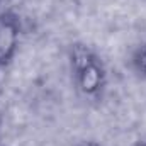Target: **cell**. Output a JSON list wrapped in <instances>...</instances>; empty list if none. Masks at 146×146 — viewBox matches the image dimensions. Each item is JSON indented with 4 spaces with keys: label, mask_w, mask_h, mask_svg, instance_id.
Returning a JSON list of instances; mask_svg holds the SVG:
<instances>
[{
    "label": "cell",
    "mask_w": 146,
    "mask_h": 146,
    "mask_svg": "<svg viewBox=\"0 0 146 146\" xmlns=\"http://www.w3.org/2000/svg\"><path fill=\"white\" fill-rule=\"evenodd\" d=\"M134 146H146V141H139L138 145H134Z\"/></svg>",
    "instance_id": "277c9868"
},
{
    "label": "cell",
    "mask_w": 146,
    "mask_h": 146,
    "mask_svg": "<svg viewBox=\"0 0 146 146\" xmlns=\"http://www.w3.org/2000/svg\"><path fill=\"white\" fill-rule=\"evenodd\" d=\"M19 19L10 12L0 14V66L14 58L19 46Z\"/></svg>",
    "instance_id": "7a4b0ae2"
},
{
    "label": "cell",
    "mask_w": 146,
    "mask_h": 146,
    "mask_svg": "<svg viewBox=\"0 0 146 146\" xmlns=\"http://www.w3.org/2000/svg\"><path fill=\"white\" fill-rule=\"evenodd\" d=\"M133 68L139 75L146 76V41L136 48V51L133 54Z\"/></svg>",
    "instance_id": "3957f363"
},
{
    "label": "cell",
    "mask_w": 146,
    "mask_h": 146,
    "mask_svg": "<svg viewBox=\"0 0 146 146\" xmlns=\"http://www.w3.org/2000/svg\"><path fill=\"white\" fill-rule=\"evenodd\" d=\"M73 76L83 95H99L106 85V68L95 51L85 44H75L70 51Z\"/></svg>",
    "instance_id": "6da1fadb"
},
{
    "label": "cell",
    "mask_w": 146,
    "mask_h": 146,
    "mask_svg": "<svg viewBox=\"0 0 146 146\" xmlns=\"http://www.w3.org/2000/svg\"><path fill=\"white\" fill-rule=\"evenodd\" d=\"M82 146H99V145H95V143H85V145H82Z\"/></svg>",
    "instance_id": "5b68a950"
}]
</instances>
